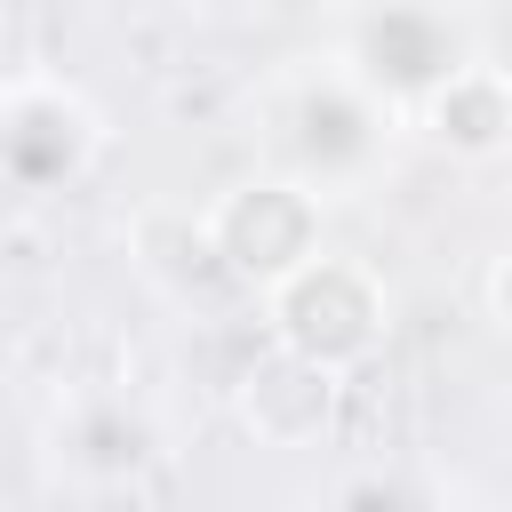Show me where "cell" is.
Returning a JSON list of instances; mask_svg holds the SVG:
<instances>
[{"mask_svg":"<svg viewBox=\"0 0 512 512\" xmlns=\"http://www.w3.org/2000/svg\"><path fill=\"white\" fill-rule=\"evenodd\" d=\"M264 312H272L264 328H272L280 352H296V360L344 376V368L376 360L392 304H384V280H376L368 264H352V256H312L288 288L264 296Z\"/></svg>","mask_w":512,"mask_h":512,"instance_id":"6da1fadb","label":"cell"},{"mask_svg":"<svg viewBox=\"0 0 512 512\" xmlns=\"http://www.w3.org/2000/svg\"><path fill=\"white\" fill-rule=\"evenodd\" d=\"M384 120H392V104H376L344 64L320 72V80H296L288 104H280V160H288L280 176L304 184L312 200L352 192L384 152Z\"/></svg>","mask_w":512,"mask_h":512,"instance_id":"7a4b0ae2","label":"cell"},{"mask_svg":"<svg viewBox=\"0 0 512 512\" xmlns=\"http://www.w3.org/2000/svg\"><path fill=\"white\" fill-rule=\"evenodd\" d=\"M344 32V72L376 96V104H408V112H424L464 64H472V40H464V24L456 16H440V8H368V16H344L336 24Z\"/></svg>","mask_w":512,"mask_h":512,"instance_id":"3957f363","label":"cell"},{"mask_svg":"<svg viewBox=\"0 0 512 512\" xmlns=\"http://www.w3.org/2000/svg\"><path fill=\"white\" fill-rule=\"evenodd\" d=\"M208 240H216V256L232 264V280H240V288H264V296L288 288L312 256H328V248H320V200H312L304 184H288V176H248V184L216 192Z\"/></svg>","mask_w":512,"mask_h":512,"instance_id":"277c9868","label":"cell"},{"mask_svg":"<svg viewBox=\"0 0 512 512\" xmlns=\"http://www.w3.org/2000/svg\"><path fill=\"white\" fill-rule=\"evenodd\" d=\"M104 152V120L88 112L80 88L48 80V72H24L8 80V104H0V160H8V184L24 200L40 192H64L96 168Z\"/></svg>","mask_w":512,"mask_h":512,"instance_id":"5b68a950","label":"cell"},{"mask_svg":"<svg viewBox=\"0 0 512 512\" xmlns=\"http://www.w3.org/2000/svg\"><path fill=\"white\" fill-rule=\"evenodd\" d=\"M336 384H344V376H328V368L264 344V352L248 360V376L232 384V408H240V424H248L256 448H280V456H288V448H312V440L328 432Z\"/></svg>","mask_w":512,"mask_h":512,"instance_id":"8992f818","label":"cell"},{"mask_svg":"<svg viewBox=\"0 0 512 512\" xmlns=\"http://www.w3.org/2000/svg\"><path fill=\"white\" fill-rule=\"evenodd\" d=\"M56 472H72L80 488H120L152 464V416L128 408L120 392H88L56 416Z\"/></svg>","mask_w":512,"mask_h":512,"instance_id":"52a82bcc","label":"cell"},{"mask_svg":"<svg viewBox=\"0 0 512 512\" xmlns=\"http://www.w3.org/2000/svg\"><path fill=\"white\" fill-rule=\"evenodd\" d=\"M416 120H424V136H432L440 152H456V160H504V152H512V72L488 64V56H472Z\"/></svg>","mask_w":512,"mask_h":512,"instance_id":"ba28073f","label":"cell"},{"mask_svg":"<svg viewBox=\"0 0 512 512\" xmlns=\"http://www.w3.org/2000/svg\"><path fill=\"white\" fill-rule=\"evenodd\" d=\"M136 264H144V280L168 288L176 304H208V296H232V288H240L232 264H224L216 240H208V216H200V224H192V216H144V224H136Z\"/></svg>","mask_w":512,"mask_h":512,"instance_id":"9c48e42d","label":"cell"},{"mask_svg":"<svg viewBox=\"0 0 512 512\" xmlns=\"http://www.w3.org/2000/svg\"><path fill=\"white\" fill-rule=\"evenodd\" d=\"M336 512H424V504H416V488H408V480L368 472V480H352V488H344V504H336Z\"/></svg>","mask_w":512,"mask_h":512,"instance_id":"30bf717a","label":"cell"},{"mask_svg":"<svg viewBox=\"0 0 512 512\" xmlns=\"http://www.w3.org/2000/svg\"><path fill=\"white\" fill-rule=\"evenodd\" d=\"M488 312H496V320H504V336H512V256L488 272Z\"/></svg>","mask_w":512,"mask_h":512,"instance_id":"8fae6325","label":"cell"}]
</instances>
